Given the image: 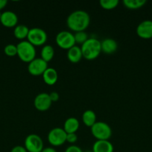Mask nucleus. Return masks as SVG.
Wrapping results in <instances>:
<instances>
[{"label":"nucleus","instance_id":"nucleus-26","mask_svg":"<svg viewBox=\"0 0 152 152\" xmlns=\"http://www.w3.org/2000/svg\"><path fill=\"white\" fill-rule=\"evenodd\" d=\"M65 152H83L81 148L77 145H72L70 146L67 147L66 149L65 150Z\"/></svg>","mask_w":152,"mask_h":152},{"label":"nucleus","instance_id":"nucleus-29","mask_svg":"<svg viewBox=\"0 0 152 152\" xmlns=\"http://www.w3.org/2000/svg\"><path fill=\"white\" fill-rule=\"evenodd\" d=\"M41 152H57V151L52 147H46V148H43Z\"/></svg>","mask_w":152,"mask_h":152},{"label":"nucleus","instance_id":"nucleus-3","mask_svg":"<svg viewBox=\"0 0 152 152\" xmlns=\"http://www.w3.org/2000/svg\"><path fill=\"white\" fill-rule=\"evenodd\" d=\"M17 56L24 62H31L36 57V49L32 44L27 41H22L16 45Z\"/></svg>","mask_w":152,"mask_h":152},{"label":"nucleus","instance_id":"nucleus-11","mask_svg":"<svg viewBox=\"0 0 152 152\" xmlns=\"http://www.w3.org/2000/svg\"><path fill=\"white\" fill-rule=\"evenodd\" d=\"M137 34L140 38L148 39L152 38V21L145 20L137 28Z\"/></svg>","mask_w":152,"mask_h":152},{"label":"nucleus","instance_id":"nucleus-28","mask_svg":"<svg viewBox=\"0 0 152 152\" xmlns=\"http://www.w3.org/2000/svg\"><path fill=\"white\" fill-rule=\"evenodd\" d=\"M10 152H28L25 148L22 145H16L11 149Z\"/></svg>","mask_w":152,"mask_h":152},{"label":"nucleus","instance_id":"nucleus-23","mask_svg":"<svg viewBox=\"0 0 152 152\" xmlns=\"http://www.w3.org/2000/svg\"><path fill=\"white\" fill-rule=\"evenodd\" d=\"M74 38L75 43L77 44L82 45L88 39V35L85 31H78V32H75L74 34Z\"/></svg>","mask_w":152,"mask_h":152},{"label":"nucleus","instance_id":"nucleus-30","mask_svg":"<svg viewBox=\"0 0 152 152\" xmlns=\"http://www.w3.org/2000/svg\"><path fill=\"white\" fill-rule=\"evenodd\" d=\"M7 4V0H0V10H2Z\"/></svg>","mask_w":152,"mask_h":152},{"label":"nucleus","instance_id":"nucleus-13","mask_svg":"<svg viewBox=\"0 0 152 152\" xmlns=\"http://www.w3.org/2000/svg\"><path fill=\"white\" fill-rule=\"evenodd\" d=\"M101 51L106 54H113L118 48V44L113 39L107 38L101 42Z\"/></svg>","mask_w":152,"mask_h":152},{"label":"nucleus","instance_id":"nucleus-19","mask_svg":"<svg viewBox=\"0 0 152 152\" xmlns=\"http://www.w3.org/2000/svg\"><path fill=\"white\" fill-rule=\"evenodd\" d=\"M29 30L26 25H17L13 30V35L18 39H24L28 37Z\"/></svg>","mask_w":152,"mask_h":152},{"label":"nucleus","instance_id":"nucleus-9","mask_svg":"<svg viewBox=\"0 0 152 152\" xmlns=\"http://www.w3.org/2000/svg\"><path fill=\"white\" fill-rule=\"evenodd\" d=\"M48 68V63L41 58H35L28 63V71L33 76L43 75Z\"/></svg>","mask_w":152,"mask_h":152},{"label":"nucleus","instance_id":"nucleus-10","mask_svg":"<svg viewBox=\"0 0 152 152\" xmlns=\"http://www.w3.org/2000/svg\"><path fill=\"white\" fill-rule=\"evenodd\" d=\"M52 102L47 93L38 94L34 99V107L40 111H46L50 108Z\"/></svg>","mask_w":152,"mask_h":152},{"label":"nucleus","instance_id":"nucleus-25","mask_svg":"<svg viewBox=\"0 0 152 152\" xmlns=\"http://www.w3.org/2000/svg\"><path fill=\"white\" fill-rule=\"evenodd\" d=\"M77 136L76 133L67 134L66 135V141L71 144H74L75 142H77Z\"/></svg>","mask_w":152,"mask_h":152},{"label":"nucleus","instance_id":"nucleus-18","mask_svg":"<svg viewBox=\"0 0 152 152\" xmlns=\"http://www.w3.org/2000/svg\"><path fill=\"white\" fill-rule=\"evenodd\" d=\"M82 121L86 127L91 128L96 123V114L92 110H86L82 114Z\"/></svg>","mask_w":152,"mask_h":152},{"label":"nucleus","instance_id":"nucleus-17","mask_svg":"<svg viewBox=\"0 0 152 152\" xmlns=\"http://www.w3.org/2000/svg\"><path fill=\"white\" fill-rule=\"evenodd\" d=\"M79 126H80V123L77 119H76L75 117H69L64 122L63 130L66 134L76 133L78 130Z\"/></svg>","mask_w":152,"mask_h":152},{"label":"nucleus","instance_id":"nucleus-22","mask_svg":"<svg viewBox=\"0 0 152 152\" xmlns=\"http://www.w3.org/2000/svg\"><path fill=\"white\" fill-rule=\"evenodd\" d=\"M119 0H101L99 1L101 7L105 10H113L119 4Z\"/></svg>","mask_w":152,"mask_h":152},{"label":"nucleus","instance_id":"nucleus-8","mask_svg":"<svg viewBox=\"0 0 152 152\" xmlns=\"http://www.w3.org/2000/svg\"><path fill=\"white\" fill-rule=\"evenodd\" d=\"M24 147L28 152H41L44 148L43 140L35 134H31L26 137Z\"/></svg>","mask_w":152,"mask_h":152},{"label":"nucleus","instance_id":"nucleus-1","mask_svg":"<svg viewBox=\"0 0 152 152\" xmlns=\"http://www.w3.org/2000/svg\"><path fill=\"white\" fill-rule=\"evenodd\" d=\"M90 23V16L85 10H77L72 12L66 19L67 27L75 32L84 31Z\"/></svg>","mask_w":152,"mask_h":152},{"label":"nucleus","instance_id":"nucleus-12","mask_svg":"<svg viewBox=\"0 0 152 152\" xmlns=\"http://www.w3.org/2000/svg\"><path fill=\"white\" fill-rule=\"evenodd\" d=\"M0 22L7 28H13L16 27L18 23V16L14 12L7 10L1 13V17Z\"/></svg>","mask_w":152,"mask_h":152},{"label":"nucleus","instance_id":"nucleus-15","mask_svg":"<svg viewBox=\"0 0 152 152\" xmlns=\"http://www.w3.org/2000/svg\"><path fill=\"white\" fill-rule=\"evenodd\" d=\"M43 81L49 86H53L58 80V71L53 68H48L43 75Z\"/></svg>","mask_w":152,"mask_h":152},{"label":"nucleus","instance_id":"nucleus-14","mask_svg":"<svg viewBox=\"0 0 152 152\" xmlns=\"http://www.w3.org/2000/svg\"><path fill=\"white\" fill-rule=\"evenodd\" d=\"M93 152H113V145L109 140H97L92 145Z\"/></svg>","mask_w":152,"mask_h":152},{"label":"nucleus","instance_id":"nucleus-6","mask_svg":"<svg viewBox=\"0 0 152 152\" xmlns=\"http://www.w3.org/2000/svg\"><path fill=\"white\" fill-rule=\"evenodd\" d=\"M55 42L61 48L67 50L75 45L74 34L67 31H63L58 33L55 37Z\"/></svg>","mask_w":152,"mask_h":152},{"label":"nucleus","instance_id":"nucleus-2","mask_svg":"<svg viewBox=\"0 0 152 152\" xmlns=\"http://www.w3.org/2000/svg\"><path fill=\"white\" fill-rule=\"evenodd\" d=\"M82 55L87 60L95 59L101 52V42L95 38H89L80 47Z\"/></svg>","mask_w":152,"mask_h":152},{"label":"nucleus","instance_id":"nucleus-32","mask_svg":"<svg viewBox=\"0 0 152 152\" xmlns=\"http://www.w3.org/2000/svg\"><path fill=\"white\" fill-rule=\"evenodd\" d=\"M86 152H93V151H86Z\"/></svg>","mask_w":152,"mask_h":152},{"label":"nucleus","instance_id":"nucleus-16","mask_svg":"<svg viewBox=\"0 0 152 152\" xmlns=\"http://www.w3.org/2000/svg\"><path fill=\"white\" fill-rule=\"evenodd\" d=\"M82 55L81 48L77 45H74L72 48L69 49L67 51V59L72 63H77L81 60Z\"/></svg>","mask_w":152,"mask_h":152},{"label":"nucleus","instance_id":"nucleus-31","mask_svg":"<svg viewBox=\"0 0 152 152\" xmlns=\"http://www.w3.org/2000/svg\"><path fill=\"white\" fill-rule=\"evenodd\" d=\"M1 13H1V12H0V19H1Z\"/></svg>","mask_w":152,"mask_h":152},{"label":"nucleus","instance_id":"nucleus-4","mask_svg":"<svg viewBox=\"0 0 152 152\" xmlns=\"http://www.w3.org/2000/svg\"><path fill=\"white\" fill-rule=\"evenodd\" d=\"M91 133L97 140H108L112 136V129L104 122H96L91 127Z\"/></svg>","mask_w":152,"mask_h":152},{"label":"nucleus","instance_id":"nucleus-21","mask_svg":"<svg viewBox=\"0 0 152 152\" xmlns=\"http://www.w3.org/2000/svg\"><path fill=\"white\" fill-rule=\"evenodd\" d=\"M146 3L145 0H123V4L127 8L136 10L143 7Z\"/></svg>","mask_w":152,"mask_h":152},{"label":"nucleus","instance_id":"nucleus-7","mask_svg":"<svg viewBox=\"0 0 152 152\" xmlns=\"http://www.w3.org/2000/svg\"><path fill=\"white\" fill-rule=\"evenodd\" d=\"M66 135L62 128H54L48 134V141L52 146H61L66 142Z\"/></svg>","mask_w":152,"mask_h":152},{"label":"nucleus","instance_id":"nucleus-27","mask_svg":"<svg viewBox=\"0 0 152 152\" xmlns=\"http://www.w3.org/2000/svg\"><path fill=\"white\" fill-rule=\"evenodd\" d=\"M49 94V96H50V99H51V100H52V102H57V101L59 100L60 95L58 92L52 91V92H51L50 94Z\"/></svg>","mask_w":152,"mask_h":152},{"label":"nucleus","instance_id":"nucleus-5","mask_svg":"<svg viewBox=\"0 0 152 152\" xmlns=\"http://www.w3.org/2000/svg\"><path fill=\"white\" fill-rule=\"evenodd\" d=\"M28 41L31 44L35 46L43 45L46 42L48 39L47 33L40 28H33L29 30L27 37Z\"/></svg>","mask_w":152,"mask_h":152},{"label":"nucleus","instance_id":"nucleus-20","mask_svg":"<svg viewBox=\"0 0 152 152\" xmlns=\"http://www.w3.org/2000/svg\"><path fill=\"white\" fill-rule=\"evenodd\" d=\"M40 54H41V59L48 63L53 59L54 55H55V50L52 45H46L42 48Z\"/></svg>","mask_w":152,"mask_h":152},{"label":"nucleus","instance_id":"nucleus-24","mask_svg":"<svg viewBox=\"0 0 152 152\" xmlns=\"http://www.w3.org/2000/svg\"><path fill=\"white\" fill-rule=\"evenodd\" d=\"M4 53L8 56H14L17 55V48L16 45L13 44H9L4 47Z\"/></svg>","mask_w":152,"mask_h":152}]
</instances>
